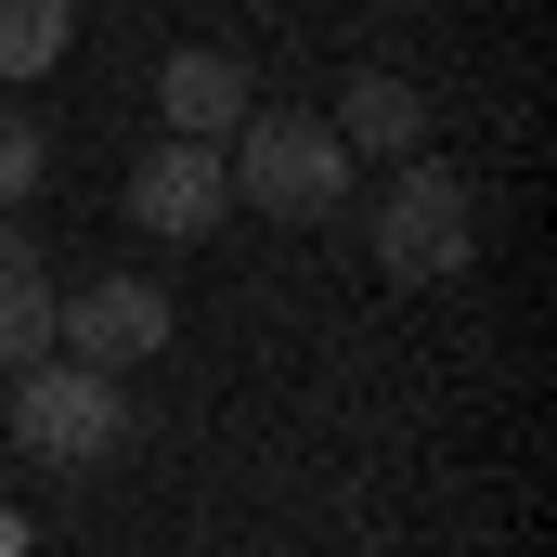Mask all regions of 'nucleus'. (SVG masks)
Instances as JSON below:
<instances>
[{"mask_svg":"<svg viewBox=\"0 0 557 557\" xmlns=\"http://www.w3.org/2000/svg\"><path fill=\"white\" fill-rule=\"evenodd\" d=\"M221 169H234V208H260V221H337L350 208V143L324 117H298V104H273V117L247 104Z\"/></svg>","mask_w":557,"mask_h":557,"instance_id":"1","label":"nucleus"},{"mask_svg":"<svg viewBox=\"0 0 557 557\" xmlns=\"http://www.w3.org/2000/svg\"><path fill=\"white\" fill-rule=\"evenodd\" d=\"M480 260V182L441 169V156H403V182L376 195V273L389 285H441Z\"/></svg>","mask_w":557,"mask_h":557,"instance_id":"2","label":"nucleus"},{"mask_svg":"<svg viewBox=\"0 0 557 557\" xmlns=\"http://www.w3.org/2000/svg\"><path fill=\"white\" fill-rule=\"evenodd\" d=\"M13 441L39 454V467H104L117 441H131V389L104 376V363H26L13 376Z\"/></svg>","mask_w":557,"mask_h":557,"instance_id":"3","label":"nucleus"},{"mask_svg":"<svg viewBox=\"0 0 557 557\" xmlns=\"http://www.w3.org/2000/svg\"><path fill=\"white\" fill-rule=\"evenodd\" d=\"M234 221V169H221V143H182V131H156L143 143V169H131V234H221Z\"/></svg>","mask_w":557,"mask_h":557,"instance_id":"4","label":"nucleus"},{"mask_svg":"<svg viewBox=\"0 0 557 557\" xmlns=\"http://www.w3.org/2000/svg\"><path fill=\"white\" fill-rule=\"evenodd\" d=\"M52 337H65V363L131 376V363H156V350H169V285L104 273V285H78V298H52Z\"/></svg>","mask_w":557,"mask_h":557,"instance_id":"5","label":"nucleus"},{"mask_svg":"<svg viewBox=\"0 0 557 557\" xmlns=\"http://www.w3.org/2000/svg\"><path fill=\"white\" fill-rule=\"evenodd\" d=\"M247 104H260V78H247L234 52H169V65H156V117L182 143H234Z\"/></svg>","mask_w":557,"mask_h":557,"instance_id":"6","label":"nucleus"},{"mask_svg":"<svg viewBox=\"0 0 557 557\" xmlns=\"http://www.w3.org/2000/svg\"><path fill=\"white\" fill-rule=\"evenodd\" d=\"M324 131L350 143V156H428V91L389 78V65H363V78L324 104Z\"/></svg>","mask_w":557,"mask_h":557,"instance_id":"7","label":"nucleus"},{"mask_svg":"<svg viewBox=\"0 0 557 557\" xmlns=\"http://www.w3.org/2000/svg\"><path fill=\"white\" fill-rule=\"evenodd\" d=\"M52 350V273H39V247L13 234V208H0V376H26Z\"/></svg>","mask_w":557,"mask_h":557,"instance_id":"8","label":"nucleus"},{"mask_svg":"<svg viewBox=\"0 0 557 557\" xmlns=\"http://www.w3.org/2000/svg\"><path fill=\"white\" fill-rule=\"evenodd\" d=\"M65 39H78V0H0V78L65 65Z\"/></svg>","mask_w":557,"mask_h":557,"instance_id":"9","label":"nucleus"},{"mask_svg":"<svg viewBox=\"0 0 557 557\" xmlns=\"http://www.w3.org/2000/svg\"><path fill=\"white\" fill-rule=\"evenodd\" d=\"M39 169H52L39 117H26V104H0V208H26V195H39Z\"/></svg>","mask_w":557,"mask_h":557,"instance_id":"10","label":"nucleus"}]
</instances>
